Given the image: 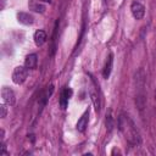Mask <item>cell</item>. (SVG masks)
Wrapping results in <instances>:
<instances>
[{
    "label": "cell",
    "mask_w": 156,
    "mask_h": 156,
    "mask_svg": "<svg viewBox=\"0 0 156 156\" xmlns=\"http://www.w3.org/2000/svg\"><path fill=\"white\" fill-rule=\"evenodd\" d=\"M17 20H18L20 23L26 24V26H30L34 22L33 16L30 13H27V12H18L17 13Z\"/></svg>",
    "instance_id": "6"
},
{
    "label": "cell",
    "mask_w": 156,
    "mask_h": 156,
    "mask_svg": "<svg viewBox=\"0 0 156 156\" xmlns=\"http://www.w3.org/2000/svg\"><path fill=\"white\" fill-rule=\"evenodd\" d=\"M155 100H156V90H155Z\"/></svg>",
    "instance_id": "17"
},
{
    "label": "cell",
    "mask_w": 156,
    "mask_h": 156,
    "mask_svg": "<svg viewBox=\"0 0 156 156\" xmlns=\"http://www.w3.org/2000/svg\"><path fill=\"white\" fill-rule=\"evenodd\" d=\"M27 78V68L17 66L12 72V82L15 84H22Z\"/></svg>",
    "instance_id": "2"
},
{
    "label": "cell",
    "mask_w": 156,
    "mask_h": 156,
    "mask_svg": "<svg viewBox=\"0 0 156 156\" xmlns=\"http://www.w3.org/2000/svg\"><path fill=\"white\" fill-rule=\"evenodd\" d=\"M112 63H113V55L111 54L105 63V67H104V71H102V76L104 78H108L110 77V73H111V69H112Z\"/></svg>",
    "instance_id": "10"
},
{
    "label": "cell",
    "mask_w": 156,
    "mask_h": 156,
    "mask_svg": "<svg viewBox=\"0 0 156 156\" xmlns=\"http://www.w3.org/2000/svg\"><path fill=\"white\" fill-rule=\"evenodd\" d=\"M88 118H89V111L87 110V111L82 115V117L78 119V122H77V126H76L77 130H79V132H84V130H85V128H87V126H88Z\"/></svg>",
    "instance_id": "7"
},
{
    "label": "cell",
    "mask_w": 156,
    "mask_h": 156,
    "mask_svg": "<svg viewBox=\"0 0 156 156\" xmlns=\"http://www.w3.org/2000/svg\"><path fill=\"white\" fill-rule=\"evenodd\" d=\"M0 111H1V113H0V117L1 118H5L6 117V115H7V108H6V106L2 104V105H0Z\"/></svg>",
    "instance_id": "13"
},
{
    "label": "cell",
    "mask_w": 156,
    "mask_h": 156,
    "mask_svg": "<svg viewBox=\"0 0 156 156\" xmlns=\"http://www.w3.org/2000/svg\"><path fill=\"white\" fill-rule=\"evenodd\" d=\"M71 94H72V90H71V89H65V90L61 93L60 104H61L62 108H66V105H67V101H68V99L71 98Z\"/></svg>",
    "instance_id": "11"
},
{
    "label": "cell",
    "mask_w": 156,
    "mask_h": 156,
    "mask_svg": "<svg viewBox=\"0 0 156 156\" xmlns=\"http://www.w3.org/2000/svg\"><path fill=\"white\" fill-rule=\"evenodd\" d=\"M37 63H38V56L37 54H30L26 57L24 60V67L27 69H33L37 67Z\"/></svg>",
    "instance_id": "8"
},
{
    "label": "cell",
    "mask_w": 156,
    "mask_h": 156,
    "mask_svg": "<svg viewBox=\"0 0 156 156\" xmlns=\"http://www.w3.org/2000/svg\"><path fill=\"white\" fill-rule=\"evenodd\" d=\"M130 11H132V15H133V17L135 20H141L144 17V15H145V7H144V5H141L140 2H136V1L132 2Z\"/></svg>",
    "instance_id": "3"
},
{
    "label": "cell",
    "mask_w": 156,
    "mask_h": 156,
    "mask_svg": "<svg viewBox=\"0 0 156 156\" xmlns=\"http://www.w3.org/2000/svg\"><path fill=\"white\" fill-rule=\"evenodd\" d=\"M106 126L108 127V130H111V128H112V117L111 116H107V118H106Z\"/></svg>",
    "instance_id": "14"
},
{
    "label": "cell",
    "mask_w": 156,
    "mask_h": 156,
    "mask_svg": "<svg viewBox=\"0 0 156 156\" xmlns=\"http://www.w3.org/2000/svg\"><path fill=\"white\" fill-rule=\"evenodd\" d=\"M5 6V0H1V9H4Z\"/></svg>",
    "instance_id": "15"
},
{
    "label": "cell",
    "mask_w": 156,
    "mask_h": 156,
    "mask_svg": "<svg viewBox=\"0 0 156 156\" xmlns=\"http://www.w3.org/2000/svg\"><path fill=\"white\" fill-rule=\"evenodd\" d=\"M118 128L121 133L124 135L126 140H128L132 145H139L141 143L140 134L134 124V122L126 115H121L118 117Z\"/></svg>",
    "instance_id": "1"
},
{
    "label": "cell",
    "mask_w": 156,
    "mask_h": 156,
    "mask_svg": "<svg viewBox=\"0 0 156 156\" xmlns=\"http://www.w3.org/2000/svg\"><path fill=\"white\" fill-rule=\"evenodd\" d=\"M28 6H29V10H32L34 12H38V13L45 12V6L43 5V1H40V0H29Z\"/></svg>",
    "instance_id": "5"
},
{
    "label": "cell",
    "mask_w": 156,
    "mask_h": 156,
    "mask_svg": "<svg viewBox=\"0 0 156 156\" xmlns=\"http://www.w3.org/2000/svg\"><path fill=\"white\" fill-rule=\"evenodd\" d=\"M46 39H48V37L44 30H37L34 33V43L37 46H41L43 44H45Z\"/></svg>",
    "instance_id": "9"
},
{
    "label": "cell",
    "mask_w": 156,
    "mask_h": 156,
    "mask_svg": "<svg viewBox=\"0 0 156 156\" xmlns=\"http://www.w3.org/2000/svg\"><path fill=\"white\" fill-rule=\"evenodd\" d=\"M1 98H2V100H4V102L5 104H7V105H13L15 104V93H13V90L12 89H10V88H7V87H4L2 89H1Z\"/></svg>",
    "instance_id": "4"
},
{
    "label": "cell",
    "mask_w": 156,
    "mask_h": 156,
    "mask_svg": "<svg viewBox=\"0 0 156 156\" xmlns=\"http://www.w3.org/2000/svg\"><path fill=\"white\" fill-rule=\"evenodd\" d=\"M40 1H43V2H50L51 0H40Z\"/></svg>",
    "instance_id": "16"
},
{
    "label": "cell",
    "mask_w": 156,
    "mask_h": 156,
    "mask_svg": "<svg viewBox=\"0 0 156 156\" xmlns=\"http://www.w3.org/2000/svg\"><path fill=\"white\" fill-rule=\"evenodd\" d=\"M91 99H93V102H94V105H95V108H96V111H99L100 110V102H99V99H98V96L93 93L91 94Z\"/></svg>",
    "instance_id": "12"
}]
</instances>
